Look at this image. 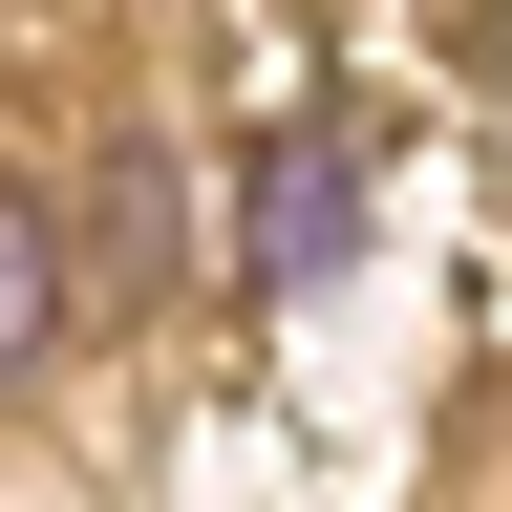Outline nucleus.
<instances>
[{"mask_svg": "<svg viewBox=\"0 0 512 512\" xmlns=\"http://www.w3.org/2000/svg\"><path fill=\"white\" fill-rule=\"evenodd\" d=\"M235 256H256V278H320V256H342V150H320V128H278V150H256Z\"/></svg>", "mask_w": 512, "mask_h": 512, "instance_id": "1", "label": "nucleus"}, {"mask_svg": "<svg viewBox=\"0 0 512 512\" xmlns=\"http://www.w3.org/2000/svg\"><path fill=\"white\" fill-rule=\"evenodd\" d=\"M43 342H64V214L0 192V384H43Z\"/></svg>", "mask_w": 512, "mask_h": 512, "instance_id": "2", "label": "nucleus"}, {"mask_svg": "<svg viewBox=\"0 0 512 512\" xmlns=\"http://www.w3.org/2000/svg\"><path fill=\"white\" fill-rule=\"evenodd\" d=\"M107 278H192V214H171L150 150H107Z\"/></svg>", "mask_w": 512, "mask_h": 512, "instance_id": "3", "label": "nucleus"}]
</instances>
